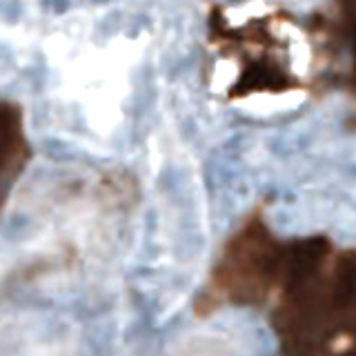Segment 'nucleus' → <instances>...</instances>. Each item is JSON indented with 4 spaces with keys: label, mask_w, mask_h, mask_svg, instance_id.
I'll return each instance as SVG.
<instances>
[{
    "label": "nucleus",
    "mask_w": 356,
    "mask_h": 356,
    "mask_svg": "<svg viewBox=\"0 0 356 356\" xmlns=\"http://www.w3.org/2000/svg\"><path fill=\"white\" fill-rule=\"evenodd\" d=\"M274 321L285 343H337L354 321L352 254H339L323 238L287 250L283 274L272 294Z\"/></svg>",
    "instance_id": "nucleus-1"
},
{
    "label": "nucleus",
    "mask_w": 356,
    "mask_h": 356,
    "mask_svg": "<svg viewBox=\"0 0 356 356\" xmlns=\"http://www.w3.org/2000/svg\"><path fill=\"white\" fill-rule=\"evenodd\" d=\"M216 44L236 65L232 94H281L300 87L298 31L281 16H254L232 25L218 20Z\"/></svg>",
    "instance_id": "nucleus-2"
},
{
    "label": "nucleus",
    "mask_w": 356,
    "mask_h": 356,
    "mask_svg": "<svg viewBox=\"0 0 356 356\" xmlns=\"http://www.w3.org/2000/svg\"><path fill=\"white\" fill-rule=\"evenodd\" d=\"M285 259L287 245L272 236L261 216H252L222 250L205 294L200 296V307L256 305L270 300Z\"/></svg>",
    "instance_id": "nucleus-3"
},
{
    "label": "nucleus",
    "mask_w": 356,
    "mask_h": 356,
    "mask_svg": "<svg viewBox=\"0 0 356 356\" xmlns=\"http://www.w3.org/2000/svg\"><path fill=\"white\" fill-rule=\"evenodd\" d=\"M29 161L31 145L25 131L22 107L11 100H0V211Z\"/></svg>",
    "instance_id": "nucleus-4"
}]
</instances>
